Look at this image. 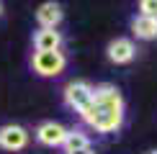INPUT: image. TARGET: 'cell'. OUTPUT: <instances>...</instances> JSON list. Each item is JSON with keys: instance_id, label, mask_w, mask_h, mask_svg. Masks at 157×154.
Instances as JSON below:
<instances>
[{"instance_id": "6da1fadb", "label": "cell", "mask_w": 157, "mask_h": 154, "mask_svg": "<svg viewBox=\"0 0 157 154\" xmlns=\"http://www.w3.org/2000/svg\"><path fill=\"white\" fill-rule=\"evenodd\" d=\"M80 118L90 128H95L98 134H111L119 131L124 123V98L119 93V87L103 82V85L93 87V105L85 108L80 113Z\"/></svg>"}, {"instance_id": "7a4b0ae2", "label": "cell", "mask_w": 157, "mask_h": 154, "mask_svg": "<svg viewBox=\"0 0 157 154\" xmlns=\"http://www.w3.org/2000/svg\"><path fill=\"white\" fill-rule=\"evenodd\" d=\"M31 67H34V72L39 77H57L67 67V57L62 51H34Z\"/></svg>"}, {"instance_id": "3957f363", "label": "cell", "mask_w": 157, "mask_h": 154, "mask_svg": "<svg viewBox=\"0 0 157 154\" xmlns=\"http://www.w3.org/2000/svg\"><path fill=\"white\" fill-rule=\"evenodd\" d=\"M64 103H67V108H72L75 113H82L85 108L93 105V85H88V82H82V80L70 82V85L64 87Z\"/></svg>"}, {"instance_id": "277c9868", "label": "cell", "mask_w": 157, "mask_h": 154, "mask_svg": "<svg viewBox=\"0 0 157 154\" xmlns=\"http://www.w3.org/2000/svg\"><path fill=\"white\" fill-rule=\"evenodd\" d=\"M29 144V131L18 123H8L0 126V149L5 152H21Z\"/></svg>"}, {"instance_id": "5b68a950", "label": "cell", "mask_w": 157, "mask_h": 154, "mask_svg": "<svg viewBox=\"0 0 157 154\" xmlns=\"http://www.w3.org/2000/svg\"><path fill=\"white\" fill-rule=\"evenodd\" d=\"M64 136H67V128L62 123H57V121H44L36 128V141L44 146H62Z\"/></svg>"}, {"instance_id": "8992f818", "label": "cell", "mask_w": 157, "mask_h": 154, "mask_svg": "<svg viewBox=\"0 0 157 154\" xmlns=\"http://www.w3.org/2000/svg\"><path fill=\"white\" fill-rule=\"evenodd\" d=\"M136 54V46L132 38H113V41L108 44V59L116 62V64H126L132 62Z\"/></svg>"}, {"instance_id": "52a82bcc", "label": "cell", "mask_w": 157, "mask_h": 154, "mask_svg": "<svg viewBox=\"0 0 157 154\" xmlns=\"http://www.w3.org/2000/svg\"><path fill=\"white\" fill-rule=\"evenodd\" d=\"M62 34L57 28H39L34 34V49L36 51H59Z\"/></svg>"}, {"instance_id": "ba28073f", "label": "cell", "mask_w": 157, "mask_h": 154, "mask_svg": "<svg viewBox=\"0 0 157 154\" xmlns=\"http://www.w3.org/2000/svg\"><path fill=\"white\" fill-rule=\"evenodd\" d=\"M36 21L39 28H57L62 23V8L57 3H41L36 8Z\"/></svg>"}, {"instance_id": "9c48e42d", "label": "cell", "mask_w": 157, "mask_h": 154, "mask_svg": "<svg viewBox=\"0 0 157 154\" xmlns=\"http://www.w3.org/2000/svg\"><path fill=\"white\" fill-rule=\"evenodd\" d=\"M132 31L136 38H157V18H149V16H134L132 18Z\"/></svg>"}, {"instance_id": "30bf717a", "label": "cell", "mask_w": 157, "mask_h": 154, "mask_svg": "<svg viewBox=\"0 0 157 154\" xmlns=\"http://www.w3.org/2000/svg\"><path fill=\"white\" fill-rule=\"evenodd\" d=\"M64 154L70 152H77V149H85V146H90V139L88 134L82 131V128H67V136H64Z\"/></svg>"}, {"instance_id": "8fae6325", "label": "cell", "mask_w": 157, "mask_h": 154, "mask_svg": "<svg viewBox=\"0 0 157 154\" xmlns=\"http://www.w3.org/2000/svg\"><path fill=\"white\" fill-rule=\"evenodd\" d=\"M139 16L157 18V0H142L139 3Z\"/></svg>"}, {"instance_id": "7c38bea8", "label": "cell", "mask_w": 157, "mask_h": 154, "mask_svg": "<svg viewBox=\"0 0 157 154\" xmlns=\"http://www.w3.org/2000/svg\"><path fill=\"white\" fill-rule=\"evenodd\" d=\"M70 154H95L93 146H85V149H77V152H70Z\"/></svg>"}, {"instance_id": "4fadbf2b", "label": "cell", "mask_w": 157, "mask_h": 154, "mask_svg": "<svg viewBox=\"0 0 157 154\" xmlns=\"http://www.w3.org/2000/svg\"><path fill=\"white\" fill-rule=\"evenodd\" d=\"M144 154H157V149H149V152H144Z\"/></svg>"}, {"instance_id": "5bb4252c", "label": "cell", "mask_w": 157, "mask_h": 154, "mask_svg": "<svg viewBox=\"0 0 157 154\" xmlns=\"http://www.w3.org/2000/svg\"><path fill=\"white\" fill-rule=\"evenodd\" d=\"M0 16H3V3H0Z\"/></svg>"}]
</instances>
